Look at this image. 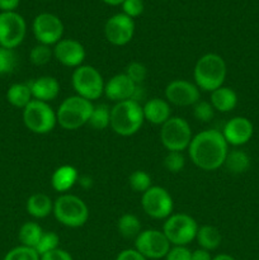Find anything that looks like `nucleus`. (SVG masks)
I'll use <instances>...</instances> for the list:
<instances>
[{
    "instance_id": "obj_41",
    "label": "nucleus",
    "mask_w": 259,
    "mask_h": 260,
    "mask_svg": "<svg viewBox=\"0 0 259 260\" xmlns=\"http://www.w3.org/2000/svg\"><path fill=\"white\" fill-rule=\"evenodd\" d=\"M116 260H147L136 249H124L117 255Z\"/></svg>"
},
{
    "instance_id": "obj_1",
    "label": "nucleus",
    "mask_w": 259,
    "mask_h": 260,
    "mask_svg": "<svg viewBox=\"0 0 259 260\" xmlns=\"http://www.w3.org/2000/svg\"><path fill=\"white\" fill-rule=\"evenodd\" d=\"M229 145L222 132L217 129H206L193 136L188 154L196 167L206 172L218 169L225 162Z\"/></svg>"
},
{
    "instance_id": "obj_45",
    "label": "nucleus",
    "mask_w": 259,
    "mask_h": 260,
    "mask_svg": "<svg viewBox=\"0 0 259 260\" xmlns=\"http://www.w3.org/2000/svg\"><path fill=\"white\" fill-rule=\"evenodd\" d=\"M102 2H104L106 4H108V5H119V4H122L124 0H102Z\"/></svg>"
},
{
    "instance_id": "obj_5",
    "label": "nucleus",
    "mask_w": 259,
    "mask_h": 260,
    "mask_svg": "<svg viewBox=\"0 0 259 260\" xmlns=\"http://www.w3.org/2000/svg\"><path fill=\"white\" fill-rule=\"evenodd\" d=\"M53 216L66 228H81L89 218V208L81 198L74 194H61L53 202Z\"/></svg>"
},
{
    "instance_id": "obj_29",
    "label": "nucleus",
    "mask_w": 259,
    "mask_h": 260,
    "mask_svg": "<svg viewBox=\"0 0 259 260\" xmlns=\"http://www.w3.org/2000/svg\"><path fill=\"white\" fill-rule=\"evenodd\" d=\"M88 123L94 129H99V131L106 129L111 123V109H109V107L106 104L94 106Z\"/></svg>"
},
{
    "instance_id": "obj_32",
    "label": "nucleus",
    "mask_w": 259,
    "mask_h": 260,
    "mask_svg": "<svg viewBox=\"0 0 259 260\" xmlns=\"http://www.w3.org/2000/svg\"><path fill=\"white\" fill-rule=\"evenodd\" d=\"M58 244H60V238H58L57 234L48 231V233H43L42 238L40 239L35 250L37 251L38 255L42 256L45 254L50 253V251L58 249Z\"/></svg>"
},
{
    "instance_id": "obj_37",
    "label": "nucleus",
    "mask_w": 259,
    "mask_h": 260,
    "mask_svg": "<svg viewBox=\"0 0 259 260\" xmlns=\"http://www.w3.org/2000/svg\"><path fill=\"white\" fill-rule=\"evenodd\" d=\"M193 116L197 121L210 122L215 116V109L210 102L200 101L193 106Z\"/></svg>"
},
{
    "instance_id": "obj_28",
    "label": "nucleus",
    "mask_w": 259,
    "mask_h": 260,
    "mask_svg": "<svg viewBox=\"0 0 259 260\" xmlns=\"http://www.w3.org/2000/svg\"><path fill=\"white\" fill-rule=\"evenodd\" d=\"M42 228L36 222L23 223L22 228L19 229V233H18V238H19V241L22 243V245L33 249L37 246L38 241L42 238Z\"/></svg>"
},
{
    "instance_id": "obj_39",
    "label": "nucleus",
    "mask_w": 259,
    "mask_h": 260,
    "mask_svg": "<svg viewBox=\"0 0 259 260\" xmlns=\"http://www.w3.org/2000/svg\"><path fill=\"white\" fill-rule=\"evenodd\" d=\"M165 260H192V251L187 246H173Z\"/></svg>"
},
{
    "instance_id": "obj_17",
    "label": "nucleus",
    "mask_w": 259,
    "mask_h": 260,
    "mask_svg": "<svg viewBox=\"0 0 259 260\" xmlns=\"http://www.w3.org/2000/svg\"><path fill=\"white\" fill-rule=\"evenodd\" d=\"M253 123L245 117H234L223 126L222 136L228 145L241 146L250 141L253 137Z\"/></svg>"
},
{
    "instance_id": "obj_4",
    "label": "nucleus",
    "mask_w": 259,
    "mask_h": 260,
    "mask_svg": "<svg viewBox=\"0 0 259 260\" xmlns=\"http://www.w3.org/2000/svg\"><path fill=\"white\" fill-rule=\"evenodd\" d=\"M93 108V102L88 99H84L79 95L69 96L62 101L56 112L57 123L68 131L80 128L89 122Z\"/></svg>"
},
{
    "instance_id": "obj_7",
    "label": "nucleus",
    "mask_w": 259,
    "mask_h": 260,
    "mask_svg": "<svg viewBox=\"0 0 259 260\" xmlns=\"http://www.w3.org/2000/svg\"><path fill=\"white\" fill-rule=\"evenodd\" d=\"M198 223L187 213H174L165 220L163 233L173 246H187L196 240Z\"/></svg>"
},
{
    "instance_id": "obj_22",
    "label": "nucleus",
    "mask_w": 259,
    "mask_h": 260,
    "mask_svg": "<svg viewBox=\"0 0 259 260\" xmlns=\"http://www.w3.org/2000/svg\"><path fill=\"white\" fill-rule=\"evenodd\" d=\"M210 103L215 111L228 113V112L233 111L238 104V95L234 89L222 85L221 88L211 91Z\"/></svg>"
},
{
    "instance_id": "obj_24",
    "label": "nucleus",
    "mask_w": 259,
    "mask_h": 260,
    "mask_svg": "<svg viewBox=\"0 0 259 260\" xmlns=\"http://www.w3.org/2000/svg\"><path fill=\"white\" fill-rule=\"evenodd\" d=\"M196 240H197L201 249L212 251L220 246L222 236H221V233L218 231V229H216L215 226L203 225L201 228H198Z\"/></svg>"
},
{
    "instance_id": "obj_16",
    "label": "nucleus",
    "mask_w": 259,
    "mask_h": 260,
    "mask_svg": "<svg viewBox=\"0 0 259 260\" xmlns=\"http://www.w3.org/2000/svg\"><path fill=\"white\" fill-rule=\"evenodd\" d=\"M85 48L79 41L61 40L53 47V57L68 68H79L85 60Z\"/></svg>"
},
{
    "instance_id": "obj_30",
    "label": "nucleus",
    "mask_w": 259,
    "mask_h": 260,
    "mask_svg": "<svg viewBox=\"0 0 259 260\" xmlns=\"http://www.w3.org/2000/svg\"><path fill=\"white\" fill-rule=\"evenodd\" d=\"M128 184L135 192L145 193L151 188V177L144 170H135L128 177Z\"/></svg>"
},
{
    "instance_id": "obj_14",
    "label": "nucleus",
    "mask_w": 259,
    "mask_h": 260,
    "mask_svg": "<svg viewBox=\"0 0 259 260\" xmlns=\"http://www.w3.org/2000/svg\"><path fill=\"white\" fill-rule=\"evenodd\" d=\"M165 101L178 107L195 106L200 102V89L190 81L177 79L170 81L165 88Z\"/></svg>"
},
{
    "instance_id": "obj_12",
    "label": "nucleus",
    "mask_w": 259,
    "mask_h": 260,
    "mask_svg": "<svg viewBox=\"0 0 259 260\" xmlns=\"http://www.w3.org/2000/svg\"><path fill=\"white\" fill-rule=\"evenodd\" d=\"M27 32L24 18L15 12L0 13V47L14 50L23 42Z\"/></svg>"
},
{
    "instance_id": "obj_44",
    "label": "nucleus",
    "mask_w": 259,
    "mask_h": 260,
    "mask_svg": "<svg viewBox=\"0 0 259 260\" xmlns=\"http://www.w3.org/2000/svg\"><path fill=\"white\" fill-rule=\"evenodd\" d=\"M212 260H236L234 256L229 255V254H218V255L213 256Z\"/></svg>"
},
{
    "instance_id": "obj_36",
    "label": "nucleus",
    "mask_w": 259,
    "mask_h": 260,
    "mask_svg": "<svg viewBox=\"0 0 259 260\" xmlns=\"http://www.w3.org/2000/svg\"><path fill=\"white\" fill-rule=\"evenodd\" d=\"M185 165V159L182 152L179 151H168L167 156L164 157V167L170 173L182 172Z\"/></svg>"
},
{
    "instance_id": "obj_9",
    "label": "nucleus",
    "mask_w": 259,
    "mask_h": 260,
    "mask_svg": "<svg viewBox=\"0 0 259 260\" xmlns=\"http://www.w3.org/2000/svg\"><path fill=\"white\" fill-rule=\"evenodd\" d=\"M192 139L189 123L180 117H170L160 129V141L168 151H184Z\"/></svg>"
},
{
    "instance_id": "obj_10",
    "label": "nucleus",
    "mask_w": 259,
    "mask_h": 260,
    "mask_svg": "<svg viewBox=\"0 0 259 260\" xmlns=\"http://www.w3.org/2000/svg\"><path fill=\"white\" fill-rule=\"evenodd\" d=\"M141 206L144 212L151 218L167 220L170 215H173L174 203L172 196L165 188L154 185L142 193Z\"/></svg>"
},
{
    "instance_id": "obj_15",
    "label": "nucleus",
    "mask_w": 259,
    "mask_h": 260,
    "mask_svg": "<svg viewBox=\"0 0 259 260\" xmlns=\"http://www.w3.org/2000/svg\"><path fill=\"white\" fill-rule=\"evenodd\" d=\"M135 33L134 19L123 13L114 14L104 25V35L109 43L114 46H124L132 40Z\"/></svg>"
},
{
    "instance_id": "obj_20",
    "label": "nucleus",
    "mask_w": 259,
    "mask_h": 260,
    "mask_svg": "<svg viewBox=\"0 0 259 260\" xmlns=\"http://www.w3.org/2000/svg\"><path fill=\"white\" fill-rule=\"evenodd\" d=\"M145 121L156 126H163L172 117L170 104L165 99L152 98L142 106Z\"/></svg>"
},
{
    "instance_id": "obj_42",
    "label": "nucleus",
    "mask_w": 259,
    "mask_h": 260,
    "mask_svg": "<svg viewBox=\"0 0 259 260\" xmlns=\"http://www.w3.org/2000/svg\"><path fill=\"white\" fill-rule=\"evenodd\" d=\"M19 3L20 0H0V10L2 12H14Z\"/></svg>"
},
{
    "instance_id": "obj_2",
    "label": "nucleus",
    "mask_w": 259,
    "mask_h": 260,
    "mask_svg": "<svg viewBox=\"0 0 259 260\" xmlns=\"http://www.w3.org/2000/svg\"><path fill=\"white\" fill-rule=\"evenodd\" d=\"M226 74L225 60L217 53H206L196 62L193 78L200 90L213 91L223 85Z\"/></svg>"
},
{
    "instance_id": "obj_13",
    "label": "nucleus",
    "mask_w": 259,
    "mask_h": 260,
    "mask_svg": "<svg viewBox=\"0 0 259 260\" xmlns=\"http://www.w3.org/2000/svg\"><path fill=\"white\" fill-rule=\"evenodd\" d=\"M33 35L41 45L52 46L61 41L63 24L60 18L51 13H41L33 20Z\"/></svg>"
},
{
    "instance_id": "obj_27",
    "label": "nucleus",
    "mask_w": 259,
    "mask_h": 260,
    "mask_svg": "<svg viewBox=\"0 0 259 260\" xmlns=\"http://www.w3.org/2000/svg\"><path fill=\"white\" fill-rule=\"evenodd\" d=\"M117 230L123 238L136 239L141 233V222L132 213H124L117 221Z\"/></svg>"
},
{
    "instance_id": "obj_11",
    "label": "nucleus",
    "mask_w": 259,
    "mask_h": 260,
    "mask_svg": "<svg viewBox=\"0 0 259 260\" xmlns=\"http://www.w3.org/2000/svg\"><path fill=\"white\" fill-rule=\"evenodd\" d=\"M172 244L164 235V233L155 229L141 231L135 239V249L147 260L161 259L169 253Z\"/></svg>"
},
{
    "instance_id": "obj_26",
    "label": "nucleus",
    "mask_w": 259,
    "mask_h": 260,
    "mask_svg": "<svg viewBox=\"0 0 259 260\" xmlns=\"http://www.w3.org/2000/svg\"><path fill=\"white\" fill-rule=\"evenodd\" d=\"M223 167L231 174H244L250 168V157L241 150H233L228 152Z\"/></svg>"
},
{
    "instance_id": "obj_25",
    "label": "nucleus",
    "mask_w": 259,
    "mask_h": 260,
    "mask_svg": "<svg viewBox=\"0 0 259 260\" xmlns=\"http://www.w3.org/2000/svg\"><path fill=\"white\" fill-rule=\"evenodd\" d=\"M7 99L15 108L24 109L33 101V96L28 84L17 83L10 85V88L8 89Z\"/></svg>"
},
{
    "instance_id": "obj_38",
    "label": "nucleus",
    "mask_w": 259,
    "mask_h": 260,
    "mask_svg": "<svg viewBox=\"0 0 259 260\" xmlns=\"http://www.w3.org/2000/svg\"><path fill=\"white\" fill-rule=\"evenodd\" d=\"M122 9H123V14L132 19L140 17L144 12V0H124L122 3Z\"/></svg>"
},
{
    "instance_id": "obj_34",
    "label": "nucleus",
    "mask_w": 259,
    "mask_h": 260,
    "mask_svg": "<svg viewBox=\"0 0 259 260\" xmlns=\"http://www.w3.org/2000/svg\"><path fill=\"white\" fill-rule=\"evenodd\" d=\"M4 260H41V256L33 248L20 245L8 251Z\"/></svg>"
},
{
    "instance_id": "obj_33",
    "label": "nucleus",
    "mask_w": 259,
    "mask_h": 260,
    "mask_svg": "<svg viewBox=\"0 0 259 260\" xmlns=\"http://www.w3.org/2000/svg\"><path fill=\"white\" fill-rule=\"evenodd\" d=\"M18 58L13 50L0 47V74H10L17 68Z\"/></svg>"
},
{
    "instance_id": "obj_6",
    "label": "nucleus",
    "mask_w": 259,
    "mask_h": 260,
    "mask_svg": "<svg viewBox=\"0 0 259 260\" xmlns=\"http://www.w3.org/2000/svg\"><path fill=\"white\" fill-rule=\"evenodd\" d=\"M71 84L76 95L93 102L104 94V83L102 74L94 66L81 65L74 70Z\"/></svg>"
},
{
    "instance_id": "obj_21",
    "label": "nucleus",
    "mask_w": 259,
    "mask_h": 260,
    "mask_svg": "<svg viewBox=\"0 0 259 260\" xmlns=\"http://www.w3.org/2000/svg\"><path fill=\"white\" fill-rule=\"evenodd\" d=\"M79 179V173L71 165H62L53 172L51 177V185L56 192L65 193L75 185Z\"/></svg>"
},
{
    "instance_id": "obj_3",
    "label": "nucleus",
    "mask_w": 259,
    "mask_h": 260,
    "mask_svg": "<svg viewBox=\"0 0 259 260\" xmlns=\"http://www.w3.org/2000/svg\"><path fill=\"white\" fill-rule=\"evenodd\" d=\"M142 106L135 101L118 102L111 108V128L123 137L137 134L144 124Z\"/></svg>"
},
{
    "instance_id": "obj_18",
    "label": "nucleus",
    "mask_w": 259,
    "mask_h": 260,
    "mask_svg": "<svg viewBox=\"0 0 259 260\" xmlns=\"http://www.w3.org/2000/svg\"><path fill=\"white\" fill-rule=\"evenodd\" d=\"M136 84L126 75V74H117L112 76L104 85V94L109 101L118 103V102L130 101L134 96L136 90Z\"/></svg>"
},
{
    "instance_id": "obj_8",
    "label": "nucleus",
    "mask_w": 259,
    "mask_h": 260,
    "mask_svg": "<svg viewBox=\"0 0 259 260\" xmlns=\"http://www.w3.org/2000/svg\"><path fill=\"white\" fill-rule=\"evenodd\" d=\"M23 122L33 134L46 135L50 134L57 124V116L50 104L33 99L23 109Z\"/></svg>"
},
{
    "instance_id": "obj_40",
    "label": "nucleus",
    "mask_w": 259,
    "mask_h": 260,
    "mask_svg": "<svg viewBox=\"0 0 259 260\" xmlns=\"http://www.w3.org/2000/svg\"><path fill=\"white\" fill-rule=\"evenodd\" d=\"M41 260H74L73 256L62 249H56V250L50 251V253L45 254L41 256Z\"/></svg>"
},
{
    "instance_id": "obj_23",
    "label": "nucleus",
    "mask_w": 259,
    "mask_h": 260,
    "mask_svg": "<svg viewBox=\"0 0 259 260\" xmlns=\"http://www.w3.org/2000/svg\"><path fill=\"white\" fill-rule=\"evenodd\" d=\"M27 212L35 218H45L53 211V202L45 193H35L27 201Z\"/></svg>"
},
{
    "instance_id": "obj_35",
    "label": "nucleus",
    "mask_w": 259,
    "mask_h": 260,
    "mask_svg": "<svg viewBox=\"0 0 259 260\" xmlns=\"http://www.w3.org/2000/svg\"><path fill=\"white\" fill-rule=\"evenodd\" d=\"M126 74L136 85H142L147 76V69L144 63L139 62V61H132L127 65Z\"/></svg>"
},
{
    "instance_id": "obj_19",
    "label": "nucleus",
    "mask_w": 259,
    "mask_h": 260,
    "mask_svg": "<svg viewBox=\"0 0 259 260\" xmlns=\"http://www.w3.org/2000/svg\"><path fill=\"white\" fill-rule=\"evenodd\" d=\"M27 84L29 86L33 99L36 101L48 103L57 98L60 93V84L53 76H40Z\"/></svg>"
},
{
    "instance_id": "obj_43",
    "label": "nucleus",
    "mask_w": 259,
    "mask_h": 260,
    "mask_svg": "<svg viewBox=\"0 0 259 260\" xmlns=\"http://www.w3.org/2000/svg\"><path fill=\"white\" fill-rule=\"evenodd\" d=\"M192 260H212V256H211L210 251L200 248L192 251Z\"/></svg>"
},
{
    "instance_id": "obj_31",
    "label": "nucleus",
    "mask_w": 259,
    "mask_h": 260,
    "mask_svg": "<svg viewBox=\"0 0 259 260\" xmlns=\"http://www.w3.org/2000/svg\"><path fill=\"white\" fill-rule=\"evenodd\" d=\"M52 56H53V50L50 47V46L38 43L37 46H35V47L30 50L29 60L33 65L43 66V65H47V63L50 62Z\"/></svg>"
}]
</instances>
